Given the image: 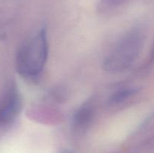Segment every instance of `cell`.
<instances>
[{"label": "cell", "mask_w": 154, "mask_h": 153, "mask_svg": "<svg viewBox=\"0 0 154 153\" xmlns=\"http://www.w3.org/2000/svg\"><path fill=\"white\" fill-rule=\"evenodd\" d=\"M48 54L46 33L41 30L26 40L17 54V72L25 77H34L42 71Z\"/></svg>", "instance_id": "cell-1"}, {"label": "cell", "mask_w": 154, "mask_h": 153, "mask_svg": "<svg viewBox=\"0 0 154 153\" xmlns=\"http://www.w3.org/2000/svg\"><path fill=\"white\" fill-rule=\"evenodd\" d=\"M142 45V38L138 32L126 34L118 42L105 58V70L118 73L126 70L136 59Z\"/></svg>", "instance_id": "cell-2"}, {"label": "cell", "mask_w": 154, "mask_h": 153, "mask_svg": "<svg viewBox=\"0 0 154 153\" xmlns=\"http://www.w3.org/2000/svg\"><path fill=\"white\" fill-rule=\"evenodd\" d=\"M21 98L18 90L11 86L0 99V125L11 124L19 114Z\"/></svg>", "instance_id": "cell-3"}, {"label": "cell", "mask_w": 154, "mask_h": 153, "mask_svg": "<svg viewBox=\"0 0 154 153\" xmlns=\"http://www.w3.org/2000/svg\"><path fill=\"white\" fill-rule=\"evenodd\" d=\"M89 106L80 110L75 117V125L78 128H83L87 125L92 118L93 110L88 107Z\"/></svg>", "instance_id": "cell-4"}, {"label": "cell", "mask_w": 154, "mask_h": 153, "mask_svg": "<svg viewBox=\"0 0 154 153\" xmlns=\"http://www.w3.org/2000/svg\"><path fill=\"white\" fill-rule=\"evenodd\" d=\"M124 1L125 0H101L100 8L102 10L114 8L120 5L122 3L124 2Z\"/></svg>", "instance_id": "cell-5"}, {"label": "cell", "mask_w": 154, "mask_h": 153, "mask_svg": "<svg viewBox=\"0 0 154 153\" xmlns=\"http://www.w3.org/2000/svg\"><path fill=\"white\" fill-rule=\"evenodd\" d=\"M132 94V92L131 91H122L120 92L117 93V94H114V96L113 97L112 101L114 102H120L122 101L123 100H124L125 98L128 97L129 95Z\"/></svg>", "instance_id": "cell-6"}]
</instances>
